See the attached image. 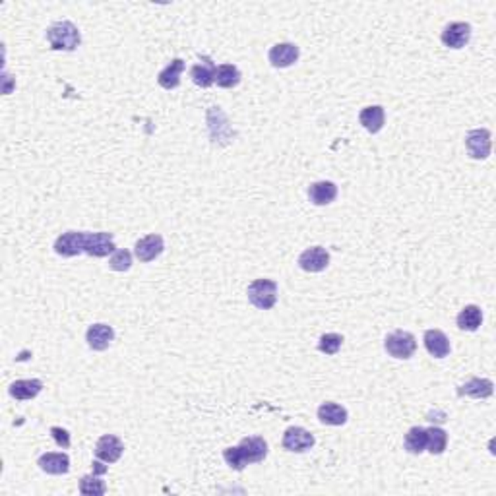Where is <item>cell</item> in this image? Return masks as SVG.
Listing matches in <instances>:
<instances>
[{
    "mask_svg": "<svg viewBox=\"0 0 496 496\" xmlns=\"http://www.w3.org/2000/svg\"><path fill=\"white\" fill-rule=\"evenodd\" d=\"M268 456V442L262 436H248L239 442L235 448L223 450L225 464L235 471H242L247 465L260 464Z\"/></svg>",
    "mask_w": 496,
    "mask_h": 496,
    "instance_id": "1",
    "label": "cell"
},
{
    "mask_svg": "<svg viewBox=\"0 0 496 496\" xmlns=\"http://www.w3.org/2000/svg\"><path fill=\"white\" fill-rule=\"evenodd\" d=\"M47 41L53 51H74L81 43V35L72 22L65 20L48 27Z\"/></svg>",
    "mask_w": 496,
    "mask_h": 496,
    "instance_id": "2",
    "label": "cell"
},
{
    "mask_svg": "<svg viewBox=\"0 0 496 496\" xmlns=\"http://www.w3.org/2000/svg\"><path fill=\"white\" fill-rule=\"evenodd\" d=\"M247 293L250 304L260 311H270L278 303V283L273 280H254Z\"/></svg>",
    "mask_w": 496,
    "mask_h": 496,
    "instance_id": "3",
    "label": "cell"
},
{
    "mask_svg": "<svg viewBox=\"0 0 496 496\" xmlns=\"http://www.w3.org/2000/svg\"><path fill=\"white\" fill-rule=\"evenodd\" d=\"M384 349L393 359H411L417 349V339L411 332L396 329L384 339Z\"/></svg>",
    "mask_w": 496,
    "mask_h": 496,
    "instance_id": "4",
    "label": "cell"
},
{
    "mask_svg": "<svg viewBox=\"0 0 496 496\" xmlns=\"http://www.w3.org/2000/svg\"><path fill=\"white\" fill-rule=\"evenodd\" d=\"M117 250L112 233H84V252L93 258H105Z\"/></svg>",
    "mask_w": 496,
    "mask_h": 496,
    "instance_id": "5",
    "label": "cell"
},
{
    "mask_svg": "<svg viewBox=\"0 0 496 496\" xmlns=\"http://www.w3.org/2000/svg\"><path fill=\"white\" fill-rule=\"evenodd\" d=\"M490 130L487 129H475L467 132L465 136V148L467 153L473 159H487L490 155Z\"/></svg>",
    "mask_w": 496,
    "mask_h": 496,
    "instance_id": "6",
    "label": "cell"
},
{
    "mask_svg": "<svg viewBox=\"0 0 496 496\" xmlns=\"http://www.w3.org/2000/svg\"><path fill=\"white\" fill-rule=\"evenodd\" d=\"M314 436L303 426H289L283 434V448L287 452H296L303 454L314 446Z\"/></svg>",
    "mask_w": 496,
    "mask_h": 496,
    "instance_id": "7",
    "label": "cell"
},
{
    "mask_svg": "<svg viewBox=\"0 0 496 496\" xmlns=\"http://www.w3.org/2000/svg\"><path fill=\"white\" fill-rule=\"evenodd\" d=\"M329 266V254L324 247L306 248L303 254L299 256V268L304 272L318 273L324 272Z\"/></svg>",
    "mask_w": 496,
    "mask_h": 496,
    "instance_id": "8",
    "label": "cell"
},
{
    "mask_svg": "<svg viewBox=\"0 0 496 496\" xmlns=\"http://www.w3.org/2000/svg\"><path fill=\"white\" fill-rule=\"evenodd\" d=\"M440 39L448 48H464L471 39V25L465 22H452L444 27Z\"/></svg>",
    "mask_w": 496,
    "mask_h": 496,
    "instance_id": "9",
    "label": "cell"
},
{
    "mask_svg": "<svg viewBox=\"0 0 496 496\" xmlns=\"http://www.w3.org/2000/svg\"><path fill=\"white\" fill-rule=\"evenodd\" d=\"M122 452H124V444H122V440H120L119 436H115V434H105L96 444L97 459H101L105 464H115V462H119Z\"/></svg>",
    "mask_w": 496,
    "mask_h": 496,
    "instance_id": "10",
    "label": "cell"
},
{
    "mask_svg": "<svg viewBox=\"0 0 496 496\" xmlns=\"http://www.w3.org/2000/svg\"><path fill=\"white\" fill-rule=\"evenodd\" d=\"M299 55H301V51L295 43H278L270 48L268 58H270V65L273 68H289L299 60Z\"/></svg>",
    "mask_w": 496,
    "mask_h": 496,
    "instance_id": "11",
    "label": "cell"
},
{
    "mask_svg": "<svg viewBox=\"0 0 496 496\" xmlns=\"http://www.w3.org/2000/svg\"><path fill=\"white\" fill-rule=\"evenodd\" d=\"M84 233L86 231H68L63 233L55 242V252L58 256L72 258L84 252Z\"/></svg>",
    "mask_w": 496,
    "mask_h": 496,
    "instance_id": "12",
    "label": "cell"
},
{
    "mask_svg": "<svg viewBox=\"0 0 496 496\" xmlns=\"http://www.w3.org/2000/svg\"><path fill=\"white\" fill-rule=\"evenodd\" d=\"M163 250H165V240L161 235H155V233L142 237L134 247V252H136V258L140 262H153Z\"/></svg>",
    "mask_w": 496,
    "mask_h": 496,
    "instance_id": "13",
    "label": "cell"
},
{
    "mask_svg": "<svg viewBox=\"0 0 496 496\" xmlns=\"http://www.w3.org/2000/svg\"><path fill=\"white\" fill-rule=\"evenodd\" d=\"M37 465L48 475H65L70 471V457L65 452H48L37 459Z\"/></svg>",
    "mask_w": 496,
    "mask_h": 496,
    "instance_id": "14",
    "label": "cell"
},
{
    "mask_svg": "<svg viewBox=\"0 0 496 496\" xmlns=\"http://www.w3.org/2000/svg\"><path fill=\"white\" fill-rule=\"evenodd\" d=\"M423 341L426 351L431 353L432 357H436V359H444V357H448L450 351H452L450 339L446 337V334H444L442 329H426Z\"/></svg>",
    "mask_w": 496,
    "mask_h": 496,
    "instance_id": "15",
    "label": "cell"
},
{
    "mask_svg": "<svg viewBox=\"0 0 496 496\" xmlns=\"http://www.w3.org/2000/svg\"><path fill=\"white\" fill-rule=\"evenodd\" d=\"M115 339V329L109 324H93L86 334V341L93 351H105Z\"/></svg>",
    "mask_w": 496,
    "mask_h": 496,
    "instance_id": "16",
    "label": "cell"
},
{
    "mask_svg": "<svg viewBox=\"0 0 496 496\" xmlns=\"http://www.w3.org/2000/svg\"><path fill=\"white\" fill-rule=\"evenodd\" d=\"M359 122L363 124V129L368 130L370 134H378L380 130L384 129V122H386L384 107H380V105L365 107V109L359 112Z\"/></svg>",
    "mask_w": 496,
    "mask_h": 496,
    "instance_id": "17",
    "label": "cell"
},
{
    "mask_svg": "<svg viewBox=\"0 0 496 496\" xmlns=\"http://www.w3.org/2000/svg\"><path fill=\"white\" fill-rule=\"evenodd\" d=\"M492 392H495V384L488 378H471L464 386L457 388L459 396H469L475 400H487L492 396Z\"/></svg>",
    "mask_w": 496,
    "mask_h": 496,
    "instance_id": "18",
    "label": "cell"
},
{
    "mask_svg": "<svg viewBox=\"0 0 496 496\" xmlns=\"http://www.w3.org/2000/svg\"><path fill=\"white\" fill-rule=\"evenodd\" d=\"M216 70L217 66L214 65V60L209 56H204L202 63L190 68V78L198 88H209L211 84H216Z\"/></svg>",
    "mask_w": 496,
    "mask_h": 496,
    "instance_id": "19",
    "label": "cell"
},
{
    "mask_svg": "<svg viewBox=\"0 0 496 496\" xmlns=\"http://www.w3.org/2000/svg\"><path fill=\"white\" fill-rule=\"evenodd\" d=\"M308 198L314 206H328L337 198V186L332 181H320L308 186Z\"/></svg>",
    "mask_w": 496,
    "mask_h": 496,
    "instance_id": "20",
    "label": "cell"
},
{
    "mask_svg": "<svg viewBox=\"0 0 496 496\" xmlns=\"http://www.w3.org/2000/svg\"><path fill=\"white\" fill-rule=\"evenodd\" d=\"M41 390H43V382L37 380V378H32V380H16V382H12L8 388L10 396H12L14 400L20 401H27L37 398L41 393Z\"/></svg>",
    "mask_w": 496,
    "mask_h": 496,
    "instance_id": "21",
    "label": "cell"
},
{
    "mask_svg": "<svg viewBox=\"0 0 496 496\" xmlns=\"http://www.w3.org/2000/svg\"><path fill=\"white\" fill-rule=\"evenodd\" d=\"M318 419L320 423L329 424V426H341L347 423V409L334 401H326L318 407Z\"/></svg>",
    "mask_w": 496,
    "mask_h": 496,
    "instance_id": "22",
    "label": "cell"
},
{
    "mask_svg": "<svg viewBox=\"0 0 496 496\" xmlns=\"http://www.w3.org/2000/svg\"><path fill=\"white\" fill-rule=\"evenodd\" d=\"M184 70V60L183 58H175L171 60L157 76V84L163 89H175L181 86V74Z\"/></svg>",
    "mask_w": 496,
    "mask_h": 496,
    "instance_id": "23",
    "label": "cell"
},
{
    "mask_svg": "<svg viewBox=\"0 0 496 496\" xmlns=\"http://www.w3.org/2000/svg\"><path fill=\"white\" fill-rule=\"evenodd\" d=\"M483 324V313L477 304H467L462 313L457 314V328L464 332H477Z\"/></svg>",
    "mask_w": 496,
    "mask_h": 496,
    "instance_id": "24",
    "label": "cell"
},
{
    "mask_svg": "<svg viewBox=\"0 0 496 496\" xmlns=\"http://www.w3.org/2000/svg\"><path fill=\"white\" fill-rule=\"evenodd\" d=\"M448 446V434L440 426H431L426 429V448L432 456H440Z\"/></svg>",
    "mask_w": 496,
    "mask_h": 496,
    "instance_id": "25",
    "label": "cell"
},
{
    "mask_svg": "<svg viewBox=\"0 0 496 496\" xmlns=\"http://www.w3.org/2000/svg\"><path fill=\"white\" fill-rule=\"evenodd\" d=\"M405 450L409 454H423L426 450V429L423 426H413L409 429V432L405 434Z\"/></svg>",
    "mask_w": 496,
    "mask_h": 496,
    "instance_id": "26",
    "label": "cell"
},
{
    "mask_svg": "<svg viewBox=\"0 0 496 496\" xmlns=\"http://www.w3.org/2000/svg\"><path fill=\"white\" fill-rule=\"evenodd\" d=\"M240 81V70L235 65H221L217 66L216 70V84L219 88L231 89L235 86H239Z\"/></svg>",
    "mask_w": 496,
    "mask_h": 496,
    "instance_id": "27",
    "label": "cell"
},
{
    "mask_svg": "<svg viewBox=\"0 0 496 496\" xmlns=\"http://www.w3.org/2000/svg\"><path fill=\"white\" fill-rule=\"evenodd\" d=\"M99 473H91V475H84L80 479V492L86 496H103L107 492V485L105 481L97 477Z\"/></svg>",
    "mask_w": 496,
    "mask_h": 496,
    "instance_id": "28",
    "label": "cell"
},
{
    "mask_svg": "<svg viewBox=\"0 0 496 496\" xmlns=\"http://www.w3.org/2000/svg\"><path fill=\"white\" fill-rule=\"evenodd\" d=\"M109 266H111V270H115V272H129L130 266H132V254H130L126 248L115 250Z\"/></svg>",
    "mask_w": 496,
    "mask_h": 496,
    "instance_id": "29",
    "label": "cell"
},
{
    "mask_svg": "<svg viewBox=\"0 0 496 496\" xmlns=\"http://www.w3.org/2000/svg\"><path fill=\"white\" fill-rule=\"evenodd\" d=\"M341 344H344V336L339 334H324L318 341V349L326 355H336L339 349H341Z\"/></svg>",
    "mask_w": 496,
    "mask_h": 496,
    "instance_id": "30",
    "label": "cell"
},
{
    "mask_svg": "<svg viewBox=\"0 0 496 496\" xmlns=\"http://www.w3.org/2000/svg\"><path fill=\"white\" fill-rule=\"evenodd\" d=\"M48 432H51L53 440L56 442V446H60L63 450L70 448V434H68V431L60 429V426H51Z\"/></svg>",
    "mask_w": 496,
    "mask_h": 496,
    "instance_id": "31",
    "label": "cell"
}]
</instances>
